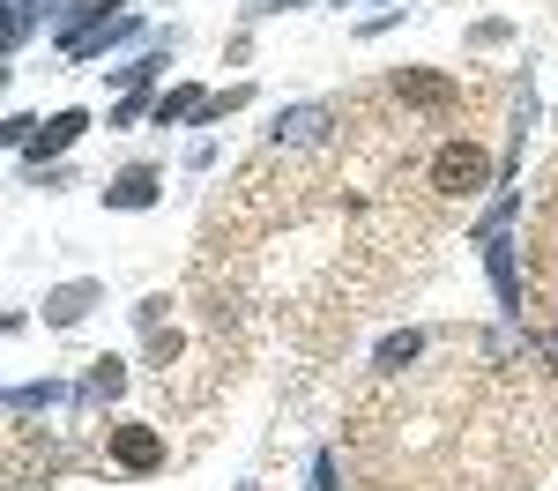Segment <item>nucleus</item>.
Instances as JSON below:
<instances>
[{
	"label": "nucleus",
	"instance_id": "f257e3e1",
	"mask_svg": "<svg viewBox=\"0 0 558 491\" xmlns=\"http://www.w3.org/2000/svg\"><path fill=\"white\" fill-rule=\"evenodd\" d=\"M492 186V157L476 149V142H439V157H432V194H447V201H470Z\"/></svg>",
	"mask_w": 558,
	"mask_h": 491
},
{
	"label": "nucleus",
	"instance_id": "f03ea898",
	"mask_svg": "<svg viewBox=\"0 0 558 491\" xmlns=\"http://www.w3.org/2000/svg\"><path fill=\"white\" fill-rule=\"evenodd\" d=\"M395 97H402L410 112H454V105H462V83L439 75V67H395Z\"/></svg>",
	"mask_w": 558,
	"mask_h": 491
},
{
	"label": "nucleus",
	"instance_id": "7ed1b4c3",
	"mask_svg": "<svg viewBox=\"0 0 558 491\" xmlns=\"http://www.w3.org/2000/svg\"><path fill=\"white\" fill-rule=\"evenodd\" d=\"M112 462L128 469V477H149V469H165V432L157 425H112Z\"/></svg>",
	"mask_w": 558,
	"mask_h": 491
},
{
	"label": "nucleus",
	"instance_id": "20e7f679",
	"mask_svg": "<svg viewBox=\"0 0 558 491\" xmlns=\"http://www.w3.org/2000/svg\"><path fill=\"white\" fill-rule=\"evenodd\" d=\"M336 127V105H291V112H276V149H320Z\"/></svg>",
	"mask_w": 558,
	"mask_h": 491
},
{
	"label": "nucleus",
	"instance_id": "39448f33",
	"mask_svg": "<svg viewBox=\"0 0 558 491\" xmlns=\"http://www.w3.org/2000/svg\"><path fill=\"white\" fill-rule=\"evenodd\" d=\"M128 38H142V15L120 8V15H105V23H89L83 38L60 45V60H75V67H83V60H97V52H112V45H128Z\"/></svg>",
	"mask_w": 558,
	"mask_h": 491
},
{
	"label": "nucleus",
	"instance_id": "423d86ee",
	"mask_svg": "<svg viewBox=\"0 0 558 491\" xmlns=\"http://www.w3.org/2000/svg\"><path fill=\"white\" fill-rule=\"evenodd\" d=\"M83 127H89V112H83V105H68V112H52V120H38V134L23 142V149H31V164L45 172V157L75 149V142H83Z\"/></svg>",
	"mask_w": 558,
	"mask_h": 491
},
{
	"label": "nucleus",
	"instance_id": "0eeeda50",
	"mask_svg": "<svg viewBox=\"0 0 558 491\" xmlns=\"http://www.w3.org/2000/svg\"><path fill=\"white\" fill-rule=\"evenodd\" d=\"M97 298H105V283H97V275H75V283H60V291H45V328H75Z\"/></svg>",
	"mask_w": 558,
	"mask_h": 491
},
{
	"label": "nucleus",
	"instance_id": "6e6552de",
	"mask_svg": "<svg viewBox=\"0 0 558 491\" xmlns=\"http://www.w3.org/2000/svg\"><path fill=\"white\" fill-rule=\"evenodd\" d=\"M157 194H165V172L157 164H128L105 186V209H157Z\"/></svg>",
	"mask_w": 558,
	"mask_h": 491
},
{
	"label": "nucleus",
	"instance_id": "1a4fd4ad",
	"mask_svg": "<svg viewBox=\"0 0 558 491\" xmlns=\"http://www.w3.org/2000/svg\"><path fill=\"white\" fill-rule=\"evenodd\" d=\"M484 268H492V291H499V306L521 320V268H514V246H507L499 231L484 238Z\"/></svg>",
	"mask_w": 558,
	"mask_h": 491
},
{
	"label": "nucleus",
	"instance_id": "9d476101",
	"mask_svg": "<svg viewBox=\"0 0 558 491\" xmlns=\"http://www.w3.org/2000/svg\"><path fill=\"white\" fill-rule=\"evenodd\" d=\"M202 105H209V89H202V83H179V89L157 97V112H149V120H157V127H179V120H202Z\"/></svg>",
	"mask_w": 558,
	"mask_h": 491
},
{
	"label": "nucleus",
	"instance_id": "9b49d317",
	"mask_svg": "<svg viewBox=\"0 0 558 491\" xmlns=\"http://www.w3.org/2000/svg\"><path fill=\"white\" fill-rule=\"evenodd\" d=\"M31 409H68V388H60V380H23V388H8V417H31Z\"/></svg>",
	"mask_w": 558,
	"mask_h": 491
},
{
	"label": "nucleus",
	"instance_id": "f8f14e48",
	"mask_svg": "<svg viewBox=\"0 0 558 491\" xmlns=\"http://www.w3.org/2000/svg\"><path fill=\"white\" fill-rule=\"evenodd\" d=\"M417 357H425V335H417V328H402V335H387V343H380L373 372H387V380H395V372H402V365H417Z\"/></svg>",
	"mask_w": 558,
	"mask_h": 491
},
{
	"label": "nucleus",
	"instance_id": "ddd939ff",
	"mask_svg": "<svg viewBox=\"0 0 558 491\" xmlns=\"http://www.w3.org/2000/svg\"><path fill=\"white\" fill-rule=\"evenodd\" d=\"M89 402H120L128 395V365H120V357H89Z\"/></svg>",
	"mask_w": 558,
	"mask_h": 491
},
{
	"label": "nucleus",
	"instance_id": "4468645a",
	"mask_svg": "<svg viewBox=\"0 0 558 491\" xmlns=\"http://www.w3.org/2000/svg\"><path fill=\"white\" fill-rule=\"evenodd\" d=\"M165 52H172V45H165ZM165 52H142L134 67H120V75H112V83H120V89H149V83H157V67H165Z\"/></svg>",
	"mask_w": 558,
	"mask_h": 491
},
{
	"label": "nucleus",
	"instance_id": "2eb2a0df",
	"mask_svg": "<svg viewBox=\"0 0 558 491\" xmlns=\"http://www.w3.org/2000/svg\"><path fill=\"white\" fill-rule=\"evenodd\" d=\"M179 351H186V343H179L172 328H149V365H157V372H165V365H172Z\"/></svg>",
	"mask_w": 558,
	"mask_h": 491
},
{
	"label": "nucleus",
	"instance_id": "dca6fc26",
	"mask_svg": "<svg viewBox=\"0 0 558 491\" xmlns=\"http://www.w3.org/2000/svg\"><path fill=\"white\" fill-rule=\"evenodd\" d=\"M507 38H514V23H476V30H470L476 52H492V45H507Z\"/></svg>",
	"mask_w": 558,
	"mask_h": 491
},
{
	"label": "nucleus",
	"instance_id": "f3484780",
	"mask_svg": "<svg viewBox=\"0 0 558 491\" xmlns=\"http://www.w3.org/2000/svg\"><path fill=\"white\" fill-rule=\"evenodd\" d=\"M142 112H157V105H142V89H128V97H120V112H112V127H134Z\"/></svg>",
	"mask_w": 558,
	"mask_h": 491
},
{
	"label": "nucleus",
	"instance_id": "a211bd4d",
	"mask_svg": "<svg viewBox=\"0 0 558 491\" xmlns=\"http://www.w3.org/2000/svg\"><path fill=\"white\" fill-rule=\"evenodd\" d=\"M313 491H336V454H328V446L313 454Z\"/></svg>",
	"mask_w": 558,
	"mask_h": 491
},
{
	"label": "nucleus",
	"instance_id": "6ab92c4d",
	"mask_svg": "<svg viewBox=\"0 0 558 491\" xmlns=\"http://www.w3.org/2000/svg\"><path fill=\"white\" fill-rule=\"evenodd\" d=\"M395 23H402V8H387V15H365V23H357V38H380V30H395Z\"/></svg>",
	"mask_w": 558,
	"mask_h": 491
},
{
	"label": "nucleus",
	"instance_id": "aec40b11",
	"mask_svg": "<svg viewBox=\"0 0 558 491\" xmlns=\"http://www.w3.org/2000/svg\"><path fill=\"white\" fill-rule=\"evenodd\" d=\"M38 186H45V194H60V186H75V172H68V164H45Z\"/></svg>",
	"mask_w": 558,
	"mask_h": 491
},
{
	"label": "nucleus",
	"instance_id": "412c9836",
	"mask_svg": "<svg viewBox=\"0 0 558 491\" xmlns=\"http://www.w3.org/2000/svg\"><path fill=\"white\" fill-rule=\"evenodd\" d=\"M283 8H305V0H254V15H283Z\"/></svg>",
	"mask_w": 558,
	"mask_h": 491
},
{
	"label": "nucleus",
	"instance_id": "4be33fe9",
	"mask_svg": "<svg viewBox=\"0 0 558 491\" xmlns=\"http://www.w3.org/2000/svg\"><path fill=\"white\" fill-rule=\"evenodd\" d=\"M544 357H551V365H558V328H551V335H544Z\"/></svg>",
	"mask_w": 558,
	"mask_h": 491
},
{
	"label": "nucleus",
	"instance_id": "5701e85b",
	"mask_svg": "<svg viewBox=\"0 0 558 491\" xmlns=\"http://www.w3.org/2000/svg\"><path fill=\"white\" fill-rule=\"evenodd\" d=\"M336 8H350V0H336Z\"/></svg>",
	"mask_w": 558,
	"mask_h": 491
}]
</instances>
